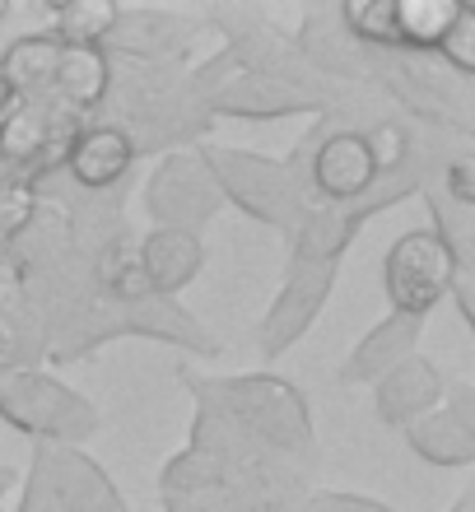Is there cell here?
<instances>
[{
	"instance_id": "8992f818",
	"label": "cell",
	"mask_w": 475,
	"mask_h": 512,
	"mask_svg": "<svg viewBox=\"0 0 475 512\" xmlns=\"http://www.w3.org/2000/svg\"><path fill=\"white\" fill-rule=\"evenodd\" d=\"M224 210L215 177L196 149H177L154 168V177L145 182V215L154 229H182V233H201L210 219Z\"/></svg>"
},
{
	"instance_id": "30bf717a",
	"label": "cell",
	"mask_w": 475,
	"mask_h": 512,
	"mask_svg": "<svg viewBox=\"0 0 475 512\" xmlns=\"http://www.w3.org/2000/svg\"><path fill=\"white\" fill-rule=\"evenodd\" d=\"M33 461L42 466V480L52 489V503L61 512H131L117 494L112 475L80 447H33Z\"/></svg>"
},
{
	"instance_id": "3957f363",
	"label": "cell",
	"mask_w": 475,
	"mask_h": 512,
	"mask_svg": "<svg viewBox=\"0 0 475 512\" xmlns=\"http://www.w3.org/2000/svg\"><path fill=\"white\" fill-rule=\"evenodd\" d=\"M0 419L47 447H80L103 429L94 405L42 368L0 373Z\"/></svg>"
},
{
	"instance_id": "2e32d148",
	"label": "cell",
	"mask_w": 475,
	"mask_h": 512,
	"mask_svg": "<svg viewBox=\"0 0 475 512\" xmlns=\"http://www.w3.org/2000/svg\"><path fill=\"white\" fill-rule=\"evenodd\" d=\"M457 10H462V0H392L396 47L415 56L438 52V42L452 28Z\"/></svg>"
},
{
	"instance_id": "d6986e66",
	"label": "cell",
	"mask_w": 475,
	"mask_h": 512,
	"mask_svg": "<svg viewBox=\"0 0 475 512\" xmlns=\"http://www.w3.org/2000/svg\"><path fill=\"white\" fill-rule=\"evenodd\" d=\"M438 61H443L448 75H457V80H471L475 75V10L471 5H462L457 19H452V28L443 33V42H438Z\"/></svg>"
},
{
	"instance_id": "7c38bea8",
	"label": "cell",
	"mask_w": 475,
	"mask_h": 512,
	"mask_svg": "<svg viewBox=\"0 0 475 512\" xmlns=\"http://www.w3.org/2000/svg\"><path fill=\"white\" fill-rule=\"evenodd\" d=\"M448 396V378L434 359L424 354H410L406 364H396L387 378L373 387V405H378V419L392 424V429H410L415 419H424L429 410H438Z\"/></svg>"
},
{
	"instance_id": "6da1fadb",
	"label": "cell",
	"mask_w": 475,
	"mask_h": 512,
	"mask_svg": "<svg viewBox=\"0 0 475 512\" xmlns=\"http://www.w3.org/2000/svg\"><path fill=\"white\" fill-rule=\"evenodd\" d=\"M103 108L112 112L108 126L131 140L136 159L163 154V149H182L201 140L205 126L215 122L205 98L196 94L191 75L182 61H112V84Z\"/></svg>"
},
{
	"instance_id": "7a4b0ae2",
	"label": "cell",
	"mask_w": 475,
	"mask_h": 512,
	"mask_svg": "<svg viewBox=\"0 0 475 512\" xmlns=\"http://www.w3.org/2000/svg\"><path fill=\"white\" fill-rule=\"evenodd\" d=\"M187 391L196 401H210L215 410L247 429L252 438H261L266 447H275L280 457L299 461L313 471L317 466V433H313V415L308 401L294 382L275 378V373H243V378H196L182 373Z\"/></svg>"
},
{
	"instance_id": "277c9868",
	"label": "cell",
	"mask_w": 475,
	"mask_h": 512,
	"mask_svg": "<svg viewBox=\"0 0 475 512\" xmlns=\"http://www.w3.org/2000/svg\"><path fill=\"white\" fill-rule=\"evenodd\" d=\"M201 159L215 177L219 196L229 205H238L243 215H252L257 224H271L280 233H294L299 219L308 215L299 182L289 177V168L280 159L252 154V149H229V145H201Z\"/></svg>"
},
{
	"instance_id": "ffe728a7",
	"label": "cell",
	"mask_w": 475,
	"mask_h": 512,
	"mask_svg": "<svg viewBox=\"0 0 475 512\" xmlns=\"http://www.w3.org/2000/svg\"><path fill=\"white\" fill-rule=\"evenodd\" d=\"M434 187L443 191L452 205L475 210V154H471V149H457V154H448V159L438 163V182H434Z\"/></svg>"
},
{
	"instance_id": "5b68a950",
	"label": "cell",
	"mask_w": 475,
	"mask_h": 512,
	"mask_svg": "<svg viewBox=\"0 0 475 512\" xmlns=\"http://www.w3.org/2000/svg\"><path fill=\"white\" fill-rule=\"evenodd\" d=\"M452 275H457V261H452V252L434 238V229L401 233V238L387 247V261H382L387 303H392L396 317H415V322H424V317L448 298Z\"/></svg>"
},
{
	"instance_id": "7402d4cb",
	"label": "cell",
	"mask_w": 475,
	"mask_h": 512,
	"mask_svg": "<svg viewBox=\"0 0 475 512\" xmlns=\"http://www.w3.org/2000/svg\"><path fill=\"white\" fill-rule=\"evenodd\" d=\"M452 512H475V494H471V489H466V494H462V499H457V503H452Z\"/></svg>"
},
{
	"instance_id": "5bb4252c",
	"label": "cell",
	"mask_w": 475,
	"mask_h": 512,
	"mask_svg": "<svg viewBox=\"0 0 475 512\" xmlns=\"http://www.w3.org/2000/svg\"><path fill=\"white\" fill-rule=\"evenodd\" d=\"M136 256H140V270H145L154 298H173L201 275L205 247H201V233L150 229L136 238Z\"/></svg>"
},
{
	"instance_id": "9c48e42d",
	"label": "cell",
	"mask_w": 475,
	"mask_h": 512,
	"mask_svg": "<svg viewBox=\"0 0 475 512\" xmlns=\"http://www.w3.org/2000/svg\"><path fill=\"white\" fill-rule=\"evenodd\" d=\"M201 33V19L173 10H117V24L98 52L108 61H182Z\"/></svg>"
},
{
	"instance_id": "44dd1931",
	"label": "cell",
	"mask_w": 475,
	"mask_h": 512,
	"mask_svg": "<svg viewBox=\"0 0 475 512\" xmlns=\"http://www.w3.org/2000/svg\"><path fill=\"white\" fill-rule=\"evenodd\" d=\"M294 512H396L378 499H359V494H336V489H308Z\"/></svg>"
},
{
	"instance_id": "52a82bcc",
	"label": "cell",
	"mask_w": 475,
	"mask_h": 512,
	"mask_svg": "<svg viewBox=\"0 0 475 512\" xmlns=\"http://www.w3.org/2000/svg\"><path fill=\"white\" fill-rule=\"evenodd\" d=\"M336 275H340L336 261H289L285 284H280V294H275V303L266 308V317L257 326L261 359H280L313 331L326 298L336 289Z\"/></svg>"
},
{
	"instance_id": "4fadbf2b",
	"label": "cell",
	"mask_w": 475,
	"mask_h": 512,
	"mask_svg": "<svg viewBox=\"0 0 475 512\" xmlns=\"http://www.w3.org/2000/svg\"><path fill=\"white\" fill-rule=\"evenodd\" d=\"M420 331H424V322L387 312L350 350V359L340 364V382H345V387H378L396 364H406L410 354H420Z\"/></svg>"
},
{
	"instance_id": "9a60e30c",
	"label": "cell",
	"mask_w": 475,
	"mask_h": 512,
	"mask_svg": "<svg viewBox=\"0 0 475 512\" xmlns=\"http://www.w3.org/2000/svg\"><path fill=\"white\" fill-rule=\"evenodd\" d=\"M112 84V61L98 47H66L61 66H56V98L75 108L80 117H89L94 108H103Z\"/></svg>"
},
{
	"instance_id": "e0dca14e",
	"label": "cell",
	"mask_w": 475,
	"mask_h": 512,
	"mask_svg": "<svg viewBox=\"0 0 475 512\" xmlns=\"http://www.w3.org/2000/svg\"><path fill=\"white\" fill-rule=\"evenodd\" d=\"M117 10L112 0H70V5H47L52 14V38H61L66 47H103V38L117 24Z\"/></svg>"
},
{
	"instance_id": "ac0fdd59",
	"label": "cell",
	"mask_w": 475,
	"mask_h": 512,
	"mask_svg": "<svg viewBox=\"0 0 475 512\" xmlns=\"http://www.w3.org/2000/svg\"><path fill=\"white\" fill-rule=\"evenodd\" d=\"M420 196L429 201V210H434V238L452 252L457 270H471V256H475V210L452 205L448 196L434 187V182H424Z\"/></svg>"
},
{
	"instance_id": "603a6c76",
	"label": "cell",
	"mask_w": 475,
	"mask_h": 512,
	"mask_svg": "<svg viewBox=\"0 0 475 512\" xmlns=\"http://www.w3.org/2000/svg\"><path fill=\"white\" fill-rule=\"evenodd\" d=\"M5 19H10V5H5V0H0V24H5Z\"/></svg>"
},
{
	"instance_id": "ba28073f",
	"label": "cell",
	"mask_w": 475,
	"mask_h": 512,
	"mask_svg": "<svg viewBox=\"0 0 475 512\" xmlns=\"http://www.w3.org/2000/svg\"><path fill=\"white\" fill-rule=\"evenodd\" d=\"M406 433L410 452L429 466L443 471H462L475 461V387L471 382H448V396L438 410L415 419Z\"/></svg>"
},
{
	"instance_id": "8fae6325",
	"label": "cell",
	"mask_w": 475,
	"mask_h": 512,
	"mask_svg": "<svg viewBox=\"0 0 475 512\" xmlns=\"http://www.w3.org/2000/svg\"><path fill=\"white\" fill-rule=\"evenodd\" d=\"M136 168V149L117 126L108 122H89L66 149V163H61V177H66L75 191L84 196H108L131 177Z\"/></svg>"
}]
</instances>
